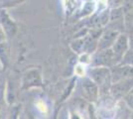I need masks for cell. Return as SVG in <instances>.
Masks as SVG:
<instances>
[{"instance_id":"1","label":"cell","mask_w":133,"mask_h":119,"mask_svg":"<svg viewBox=\"0 0 133 119\" xmlns=\"http://www.w3.org/2000/svg\"><path fill=\"white\" fill-rule=\"evenodd\" d=\"M89 76L97 85L100 92H106L110 90L112 85L110 68L91 66V68L89 69Z\"/></svg>"},{"instance_id":"2","label":"cell","mask_w":133,"mask_h":119,"mask_svg":"<svg viewBox=\"0 0 133 119\" xmlns=\"http://www.w3.org/2000/svg\"><path fill=\"white\" fill-rule=\"evenodd\" d=\"M119 64L112 49L106 50H97L91 55L90 65L94 67H106L111 68Z\"/></svg>"},{"instance_id":"3","label":"cell","mask_w":133,"mask_h":119,"mask_svg":"<svg viewBox=\"0 0 133 119\" xmlns=\"http://www.w3.org/2000/svg\"><path fill=\"white\" fill-rule=\"evenodd\" d=\"M133 88V78L132 79H123L111 85L110 92L111 96L116 100H122Z\"/></svg>"},{"instance_id":"4","label":"cell","mask_w":133,"mask_h":119,"mask_svg":"<svg viewBox=\"0 0 133 119\" xmlns=\"http://www.w3.org/2000/svg\"><path fill=\"white\" fill-rule=\"evenodd\" d=\"M82 93L88 101L94 102L98 99L100 90L97 85L89 76H84L82 81Z\"/></svg>"},{"instance_id":"5","label":"cell","mask_w":133,"mask_h":119,"mask_svg":"<svg viewBox=\"0 0 133 119\" xmlns=\"http://www.w3.org/2000/svg\"><path fill=\"white\" fill-rule=\"evenodd\" d=\"M0 25L4 30L7 39L10 40L16 36L18 26L16 22L11 18L7 9H0Z\"/></svg>"},{"instance_id":"6","label":"cell","mask_w":133,"mask_h":119,"mask_svg":"<svg viewBox=\"0 0 133 119\" xmlns=\"http://www.w3.org/2000/svg\"><path fill=\"white\" fill-rule=\"evenodd\" d=\"M42 85H43V80L41 73L37 68H31L23 76L21 89L26 90L33 87H41Z\"/></svg>"},{"instance_id":"7","label":"cell","mask_w":133,"mask_h":119,"mask_svg":"<svg viewBox=\"0 0 133 119\" xmlns=\"http://www.w3.org/2000/svg\"><path fill=\"white\" fill-rule=\"evenodd\" d=\"M119 34H120V32H118V31L114 30V29L104 27L103 30H102V33L100 35L99 39H98L97 50L111 49Z\"/></svg>"},{"instance_id":"8","label":"cell","mask_w":133,"mask_h":119,"mask_svg":"<svg viewBox=\"0 0 133 119\" xmlns=\"http://www.w3.org/2000/svg\"><path fill=\"white\" fill-rule=\"evenodd\" d=\"M111 76H112V83L123 79H132L133 78V67L123 64H117L111 67Z\"/></svg>"},{"instance_id":"9","label":"cell","mask_w":133,"mask_h":119,"mask_svg":"<svg viewBox=\"0 0 133 119\" xmlns=\"http://www.w3.org/2000/svg\"><path fill=\"white\" fill-rule=\"evenodd\" d=\"M111 49L114 53L116 59L118 60V62H120L123 56H124V54L129 49V42H128V36L126 32H121L120 34L118 35L116 41L114 42V44H113Z\"/></svg>"},{"instance_id":"10","label":"cell","mask_w":133,"mask_h":119,"mask_svg":"<svg viewBox=\"0 0 133 119\" xmlns=\"http://www.w3.org/2000/svg\"><path fill=\"white\" fill-rule=\"evenodd\" d=\"M8 41L6 40L0 44V67L4 72L9 67L11 60V46Z\"/></svg>"},{"instance_id":"11","label":"cell","mask_w":133,"mask_h":119,"mask_svg":"<svg viewBox=\"0 0 133 119\" xmlns=\"http://www.w3.org/2000/svg\"><path fill=\"white\" fill-rule=\"evenodd\" d=\"M4 71L0 72V104L3 105L6 101V90H7V79L4 75Z\"/></svg>"},{"instance_id":"12","label":"cell","mask_w":133,"mask_h":119,"mask_svg":"<svg viewBox=\"0 0 133 119\" xmlns=\"http://www.w3.org/2000/svg\"><path fill=\"white\" fill-rule=\"evenodd\" d=\"M26 0H0V9L13 8L23 4Z\"/></svg>"},{"instance_id":"13","label":"cell","mask_w":133,"mask_h":119,"mask_svg":"<svg viewBox=\"0 0 133 119\" xmlns=\"http://www.w3.org/2000/svg\"><path fill=\"white\" fill-rule=\"evenodd\" d=\"M120 64L128 65V66H132L133 67V49H131V48L128 49V51L124 54V56L122 58Z\"/></svg>"},{"instance_id":"14","label":"cell","mask_w":133,"mask_h":119,"mask_svg":"<svg viewBox=\"0 0 133 119\" xmlns=\"http://www.w3.org/2000/svg\"><path fill=\"white\" fill-rule=\"evenodd\" d=\"M125 32L127 33L128 42H129V48L133 49V23L132 22H125Z\"/></svg>"},{"instance_id":"15","label":"cell","mask_w":133,"mask_h":119,"mask_svg":"<svg viewBox=\"0 0 133 119\" xmlns=\"http://www.w3.org/2000/svg\"><path fill=\"white\" fill-rule=\"evenodd\" d=\"M125 0H105V3L107 8L109 9H114V8H119L122 7L124 4Z\"/></svg>"},{"instance_id":"16","label":"cell","mask_w":133,"mask_h":119,"mask_svg":"<svg viewBox=\"0 0 133 119\" xmlns=\"http://www.w3.org/2000/svg\"><path fill=\"white\" fill-rule=\"evenodd\" d=\"M94 10H95V2H94V1H89V2L85 3V4L83 5V12H84V13H83V16L89 15V14H91Z\"/></svg>"},{"instance_id":"17","label":"cell","mask_w":133,"mask_h":119,"mask_svg":"<svg viewBox=\"0 0 133 119\" xmlns=\"http://www.w3.org/2000/svg\"><path fill=\"white\" fill-rule=\"evenodd\" d=\"M122 100H123V102H124V103H125L131 110H133V93L129 92V93H128L127 95L124 97Z\"/></svg>"},{"instance_id":"18","label":"cell","mask_w":133,"mask_h":119,"mask_svg":"<svg viewBox=\"0 0 133 119\" xmlns=\"http://www.w3.org/2000/svg\"><path fill=\"white\" fill-rule=\"evenodd\" d=\"M75 73L79 76H84V64H79L77 68H75Z\"/></svg>"},{"instance_id":"19","label":"cell","mask_w":133,"mask_h":119,"mask_svg":"<svg viewBox=\"0 0 133 119\" xmlns=\"http://www.w3.org/2000/svg\"><path fill=\"white\" fill-rule=\"evenodd\" d=\"M7 39V37H6V34L5 32H4V30L2 29V27H1V25H0V44L2 43V42H4V41H6Z\"/></svg>"},{"instance_id":"20","label":"cell","mask_w":133,"mask_h":119,"mask_svg":"<svg viewBox=\"0 0 133 119\" xmlns=\"http://www.w3.org/2000/svg\"><path fill=\"white\" fill-rule=\"evenodd\" d=\"M130 92H131V93H133V88L131 89V91H130Z\"/></svg>"},{"instance_id":"21","label":"cell","mask_w":133,"mask_h":119,"mask_svg":"<svg viewBox=\"0 0 133 119\" xmlns=\"http://www.w3.org/2000/svg\"><path fill=\"white\" fill-rule=\"evenodd\" d=\"M1 106H2V105H1V104H0V111H1Z\"/></svg>"},{"instance_id":"22","label":"cell","mask_w":133,"mask_h":119,"mask_svg":"<svg viewBox=\"0 0 133 119\" xmlns=\"http://www.w3.org/2000/svg\"><path fill=\"white\" fill-rule=\"evenodd\" d=\"M131 22H132V23H133V21H131Z\"/></svg>"},{"instance_id":"23","label":"cell","mask_w":133,"mask_h":119,"mask_svg":"<svg viewBox=\"0 0 133 119\" xmlns=\"http://www.w3.org/2000/svg\"><path fill=\"white\" fill-rule=\"evenodd\" d=\"M0 68H1V67H0Z\"/></svg>"}]
</instances>
